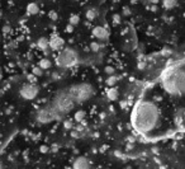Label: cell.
Masks as SVG:
<instances>
[{
  "mask_svg": "<svg viewBox=\"0 0 185 169\" xmlns=\"http://www.w3.org/2000/svg\"><path fill=\"white\" fill-rule=\"evenodd\" d=\"M131 121L133 129L141 135H148L156 131L162 121L161 109L152 100H141L134 107Z\"/></svg>",
  "mask_w": 185,
  "mask_h": 169,
  "instance_id": "cell-1",
  "label": "cell"
},
{
  "mask_svg": "<svg viewBox=\"0 0 185 169\" xmlns=\"http://www.w3.org/2000/svg\"><path fill=\"white\" fill-rule=\"evenodd\" d=\"M162 89L172 97H181L185 90V73L183 61L170 65L161 75Z\"/></svg>",
  "mask_w": 185,
  "mask_h": 169,
  "instance_id": "cell-2",
  "label": "cell"
},
{
  "mask_svg": "<svg viewBox=\"0 0 185 169\" xmlns=\"http://www.w3.org/2000/svg\"><path fill=\"white\" fill-rule=\"evenodd\" d=\"M69 96L72 98V100L75 103H82L89 100L92 94H94V87L89 83H79L71 85L67 89Z\"/></svg>",
  "mask_w": 185,
  "mask_h": 169,
  "instance_id": "cell-3",
  "label": "cell"
},
{
  "mask_svg": "<svg viewBox=\"0 0 185 169\" xmlns=\"http://www.w3.org/2000/svg\"><path fill=\"white\" fill-rule=\"evenodd\" d=\"M75 104H76V103H75L72 100V98L69 96L67 90L58 92L57 94L55 96L52 103H51V106L56 109V112L58 113V116H62V115H65L67 112H70L71 109H74Z\"/></svg>",
  "mask_w": 185,
  "mask_h": 169,
  "instance_id": "cell-4",
  "label": "cell"
},
{
  "mask_svg": "<svg viewBox=\"0 0 185 169\" xmlns=\"http://www.w3.org/2000/svg\"><path fill=\"white\" fill-rule=\"evenodd\" d=\"M79 56L74 48H61L56 56V65L60 67H72L78 64Z\"/></svg>",
  "mask_w": 185,
  "mask_h": 169,
  "instance_id": "cell-5",
  "label": "cell"
},
{
  "mask_svg": "<svg viewBox=\"0 0 185 169\" xmlns=\"http://www.w3.org/2000/svg\"><path fill=\"white\" fill-rule=\"evenodd\" d=\"M37 121L41 122V123H48V122H52L53 120H57L58 117V113L56 112V109L51 106L48 104L43 108H41L39 111L37 112Z\"/></svg>",
  "mask_w": 185,
  "mask_h": 169,
  "instance_id": "cell-6",
  "label": "cell"
},
{
  "mask_svg": "<svg viewBox=\"0 0 185 169\" xmlns=\"http://www.w3.org/2000/svg\"><path fill=\"white\" fill-rule=\"evenodd\" d=\"M38 93H39V88L34 83H26V84H23L19 89V96L26 100L36 99Z\"/></svg>",
  "mask_w": 185,
  "mask_h": 169,
  "instance_id": "cell-7",
  "label": "cell"
},
{
  "mask_svg": "<svg viewBox=\"0 0 185 169\" xmlns=\"http://www.w3.org/2000/svg\"><path fill=\"white\" fill-rule=\"evenodd\" d=\"M48 45L53 51H60V50L63 47V39L58 35H52L48 38Z\"/></svg>",
  "mask_w": 185,
  "mask_h": 169,
  "instance_id": "cell-8",
  "label": "cell"
},
{
  "mask_svg": "<svg viewBox=\"0 0 185 169\" xmlns=\"http://www.w3.org/2000/svg\"><path fill=\"white\" fill-rule=\"evenodd\" d=\"M92 36H94L95 38H98L99 41H105L109 37V31L104 27L98 26V27H95L94 29H92Z\"/></svg>",
  "mask_w": 185,
  "mask_h": 169,
  "instance_id": "cell-9",
  "label": "cell"
},
{
  "mask_svg": "<svg viewBox=\"0 0 185 169\" xmlns=\"http://www.w3.org/2000/svg\"><path fill=\"white\" fill-rule=\"evenodd\" d=\"M72 169H90V163H89V160L86 158L79 156L78 159L74 160Z\"/></svg>",
  "mask_w": 185,
  "mask_h": 169,
  "instance_id": "cell-10",
  "label": "cell"
},
{
  "mask_svg": "<svg viewBox=\"0 0 185 169\" xmlns=\"http://www.w3.org/2000/svg\"><path fill=\"white\" fill-rule=\"evenodd\" d=\"M118 96H119L118 89L114 88V87H111V88L107 90V97H108V99H111V100H117V99H118Z\"/></svg>",
  "mask_w": 185,
  "mask_h": 169,
  "instance_id": "cell-11",
  "label": "cell"
},
{
  "mask_svg": "<svg viewBox=\"0 0 185 169\" xmlns=\"http://www.w3.org/2000/svg\"><path fill=\"white\" fill-rule=\"evenodd\" d=\"M37 46H38V48L43 50V51H47V48H49L48 38H46V37H41V38H38V41H37Z\"/></svg>",
  "mask_w": 185,
  "mask_h": 169,
  "instance_id": "cell-12",
  "label": "cell"
},
{
  "mask_svg": "<svg viewBox=\"0 0 185 169\" xmlns=\"http://www.w3.org/2000/svg\"><path fill=\"white\" fill-rule=\"evenodd\" d=\"M38 66L42 70H47V69H51L52 62H51V60H48V58H41L39 62H38Z\"/></svg>",
  "mask_w": 185,
  "mask_h": 169,
  "instance_id": "cell-13",
  "label": "cell"
},
{
  "mask_svg": "<svg viewBox=\"0 0 185 169\" xmlns=\"http://www.w3.org/2000/svg\"><path fill=\"white\" fill-rule=\"evenodd\" d=\"M38 12H39V8H38V5H37L36 3L28 4V6H27V13H28L29 15H36V14H38Z\"/></svg>",
  "mask_w": 185,
  "mask_h": 169,
  "instance_id": "cell-14",
  "label": "cell"
},
{
  "mask_svg": "<svg viewBox=\"0 0 185 169\" xmlns=\"http://www.w3.org/2000/svg\"><path fill=\"white\" fill-rule=\"evenodd\" d=\"M162 5H164L165 9L171 10L178 5V0H162Z\"/></svg>",
  "mask_w": 185,
  "mask_h": 169,
  "instance_id": "cell-15",
  "label": "cell"
},
{
  "mask_svg": "<svg viewBox=\"0 0 185 169\" xmlns=\"http://www.w3.org/2000/svg\"><path fill=\"white\" fill-rule=\"evenodd\" d=\"M84 118H85V112L81 111V109H79V111H76L74 113V120L76 122H82Z\"/></svg>",
  "mask_w": 185,
  "mask_h": 169,
  "instance_id": "cell-16",
  "label": "cell"
},
{
  "mask_svg": "<svg viewBox=\"0 0 185 169\" xmlns=\"http://www.w3.org/2000/svg\"><path fill=\"white\" fill-rule=\"evenodd\" d=\"M96 15H98V12L95 10V9H89L88 12H86V14H85V17H86V19L88 21H94L95 18H96Z\"/></svg>",
  "mask_w": 185,
  "mask_h": 169,
  "instance_id": "cell-17",
  "label": "cell"
},
{
  "mask_svg": "<svg viewBox=\"0 0 185 169\" xmlns=\"http://www.w3.org/2000/svg\"><path fill=\"white\" fill-rule=\"evenodd\" d=\"M70 24H71V26H76V24H79V22H80V17L78 15V14H72L71 17H70Z\"/></svg>",
  "mask_w": 185,
  "mask_h": 169,
  "instance_id": "cell-18",
  "label": "cell"
},
{
  "mask_svg": "<svg viewBox=\"0 0 185 169\" xmlns=\"http://www.w3.org/2000/svg\"><path fill=\"white\" fill-rule=\"evenodd\" d=\"M107 85H109V87H114V84L117 83V78L115 77H113V75H111L108 79H107Z\"/></svg>",
  "mask_w": 185,
  "mask_h": 169,
  "instance_id": "cell-19",
  "label": "cell"
},
{
  "mask_svg": "<svg viewBox=\"0 0 185 169\" xmlns=\"http://www.w3.org/2000/svg\"><path fill=\"white\" fill-rule=\"evenodd\" d=\"M42 73H43V70H42L39 66H36V67H33V69H32V74L34 75V77H41Z\"/></svg>",
  "mask_w": 185,
  "mask_h": 169,
  "instance_id": "cell-20",
  "label": "cell"
},
{
  "mask_svg": "<svg viewBox=\"0 0 185 169\" xmlns=\"http://www.w3.org/2000/svg\"><path fill=\"white\" fill-rule=\"evenodd\" d=\"M63 127H65L66 130H72V129H74V122H72L71 120H66V121L63 122Z\"/></svg>",
  "mask_w": 185,
  "mask_h": 169,
  "instance_id": "cell-21",
  "label": "cell"
},
{
  "mask_svg": "<svg viewBox=\"0 0 185 169\" xmlns=\"http://www.w3.org/2000/svg\"><path fill=\"white\" fill-rule=\"evenodd\" d=\"M90 48H91V51L98 52L99 50H100V45L98 43V42H91V43H90Z\"/></svg>",
  "mask_w": 185,
  "mask_h": 169,
  "instance_id": "cell-22",
  "label": "cell"
},
{
  "mask_svg": "<svg viewBox=\"0 0 185 169\" xmlns=\"http://www.w3.org/2000/svg\"><path fill=\"white\" fill-rule=\"evenodd\" d=\"M112 22H113V24H115V26H118V24L121 23V15L119 14H114L112 17Z\"/></svg>",
  "mask_w": 185,
  "mask_h": 169,
  "instance_id": "cell-23",
  "label": "cell"
},
{
  "mask_svg": "<svg viewBox=\"0 0 185 169\" xmlns=\"http://www.w3.org/2000/svg\"><path fill=\"white\" fill-rule=\"evenodd\" d=\"M48 17H49V19L51 21H57L58 19V14L55 12V10H51L48 13Z\"/></svg>",
  "mask_w": 185,
  "mask_h": 169,
  "instance_id": "cell-24",
  "label": "cell"
},
{
  "mask_svg": "<svg viewBox=\"0 0 185 169\" xmlns=\"http://www.w3.org/2000/svg\"><path fill=\"white\" fill-rule=\"evenodd\" d=\"M176 122H178V125L180 126V127L183 126V111H180L179 115L176 116Z\"/></svg>",
  "mask_w": 185,
  "mask_h": 169,
  "instance_id": "cell-25",
  "label": "cell"
},
{
  "mask_svg": "<svg viewBox=\"0 0 185 169\" xmlns=\"http://www.w3.org/2000/svg\"><path fill=\"white\" fill-rule=\"evenodd\" d=\"M104 71L107 73V74H109V75H112V74H114V71H115V69L113 66H107L105 69H104Z\"/></svg>",
  "mask_w": 185,
  "mask_h": 169,
  "instance_id": "cell-26",
  "label": "cell"
},
{
  "mask_svg": "<svg viewBox=\"0 0 185 169\" xmlns=\"http://www.w3.org/2000/svg\"><path fill=\"white\" fill-rule=\"evenodd\" d=\"M123 14H124L125 17L131 15V10H129V8H128V6H124V8H123Z\"/></svg>",
  "mask_w": 185,
  "mask_h": 169,
  "instance_id": "cell-27",
  "label": "cell"
},
{
  "mask_svg": "<svg viewBox=\"0 0 185 169\" xmlns=\"http://www.w3.org/2000/svg\"><path fill=\"white\" fill-rule=\"evenodd\" d=\"M66 32H69V33L74 32V26H71V24H69V26L66 27Z\"/></svg>",
  "mask_w": 185,
  "mask_h": 169,
  "instance_id": "cell-28",
  "label": "cell"
},
{
  "mask_svg": "<svg viewBox=\"0 0 185 169\" xmlns=\"http://www.w3.org/2000/svg\"><path fill=\"white\" fill-rule=\"evenodd\" d=\"M47 150H48L47 146H41V151H42V153H47Z\"/></svg>",
  "mask_w": 185,
  "mask_h": 169,
  "instance_id": "cell-29",
  "label": "cell"
},
{
  "mask_svg": "<svg viewBox=\"0 0 185 169\" xmlns=\"http://www.w3.org/2000/svg\"><path fill=\"white\" fill-rule=\"evenodd\" d=\"M4 32H5V33H8V32H9V27H8V26H5V27H4Z\"/></svg>",
  "mask_w": 185,
  "mask_h": 169,
  "instance_id": "cell-30",
  "label": "cell"
},
{
  "mask_svg": "<svg viewBox=\"0 0 185 169\" xmlns=\"http://www.w3.org/2000/svg\"><path fill=\"white\" fill-rule=\"evenodd\" d=\"M131 2H132V3H136V2H137V0H131Z\"/></svg>",
  "mask_w": 185,
  "mask_h": 169,
  "instance_id": "cell-31",
  "label": "cell"
},
{
  "mask_svg": "<svg viewBox=\"0 0 185 169\" xmlns=\"http://www.w3.org/2000/svg\"><path fill=\"white\" fill-rule=\"evenodd\" d=\"M0 169H3V168H2V164H0Z\"/></svg>",
  "mask_w": 185,
  "mask_h": 169,
  "instance_id": "cell-32",
  "label": "cell"
},
{
  "mask_svg": "<svg viewBox=\"0 0 185 169\" xmlns=\"http://www.w3.org/2000/svg\"><path fill=\"white\" fill-rule=\"evenodd\" d=\"M0 38H2V36H0Z\"/></svg>",
  "mask_w": 185,
  "mask_h": 169,
  "instance_id": "cell-33",
  "label": "cell"
}]
</instances>
